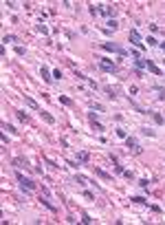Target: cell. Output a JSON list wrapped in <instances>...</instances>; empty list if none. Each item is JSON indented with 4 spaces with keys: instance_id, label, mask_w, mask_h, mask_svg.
<instances>
[{
    "instance_id": "6da1fadb",
    "label": "cell",
    "mask_w": 165,
    "mask_h": 225,
    "mask_svg": "<svg viewBox=\"0 0 165 225\" xmlns=\"http://www.w3.org/2000/svg\"><path fill=\"white\" fill-rule=\"evenodd\" d=\"M101 49H104V51H110V53H117V55H121V58H128V55H130V49L119 46L117 42H104Z\"/></svg>"
},
{
    "instance_id": "7a4b0ae2",
    "label": "cell",
    "mask_w": 165,
    "mask_h": 225,
    "mask_svg": "<svg viewBox=\"0 0 165 225\" xmlns=\"http://www.w3.org/2000/svg\"><path fill=\"white\" fill-rule=\"evenodd\" d=\"M99 60V71H104V73H119V66H117L112 60H108V58H97Z\"/></svg>"
},
{
    "instance_id": "3957f363",
    "label": "cell",
    "mask_w": 165,
    "mask_h": 225,
    "mask_svg": "<svg viewBox=\"0 0 165 225\" xmlns=\"http://www.w3.org/2000/svg\"><path fill=\"white\" fill-rule=\"evenodd\" d=\"M16 179H18V183H20V188H22V190H29V192H31V190H35V183H33L31 179H27L22 172H16Z\"/></svg>"
},
{
    "instance_id": "277c9868",
    "label": "cell",
    "mask_w": 165,
    "mask_h": 225,
    "mask_svg": "<svg viewBox=\"0 0 165 225\" xmlns=\"http://www.w3.org/2000/svg\"><path fill=\"white\" fill-rule=\"evenodd\" d=\"M126 148L130 150V152H134V155H139V152H143V148H141V146H139V141H136L134 137H130V135L126 137Z\"/></svg>"
},
{
    "instance_id": "5b68a950",
    "label": "cell",
    "mask_w": 165,
    "mask_h": 225,
    "mask_svg": "<svg viewBox=\"0 0 165 225\" xmlns=\"http://www.w3.org/2000/svg\"><path fill=\"white\" fill-rule=\"evenodd\" d=\"M128 38H130V42H132V44H134L136 49H145V42L141 40V35H139V31H136V29H130Z\"/></svg>"
},
{
    "instance_id": "8992f818",
    "label": "cell",
    "mask_w": 165,
    "mask_h": 225,
    "mask_svg": "<svg viewBox=\"0 0 165 225\" xmlns=\"http://www.w3.org/2000/svg\"><path fill=\"white\" fill-rule=\"evenodd\" d=\"M88 121H90V128L95 130V133H104V130H106L101 124L97 121V113H88Z\"/></svg>"
},
{
    "instance_id": "52a82bcc",
    "label": "cell",
    "mask_w": 165,
    "mask_h": 225,
    "mask_svg": "<svg viewBox=\"0 0 165 225\" xmlns=\"http://www.w3.org/2000/svg\"><path fill=\"white\" fill-rule=\"evenodd\" d=\"M99 13L108 16V20H110V18H114V13H117V7H110V5H101V7H99Z\"/></svg>"
},
{
    "instance_id": "ba28073f",
    "label": "cell",
    "mask_w": 165,
    "mask_h": 225,
    "mask_svg": "<svg viewBox=\"0 0 165 225\" xmlns=\"http://www.w3.org/2000/svg\"><path fill=\"white\" fill-rule=\"evenodd\" d=\"M40 75H42V80L46 84H53V73H49V68L46 66H40Z\"/></svg>"
},
{
    "instance_id": "9c48e42d",
    "label": "cell",
    "mask_w": 165,
    "mask_h": 225,
    "mask_svg": "<svg viewBox=\"0 0 165 225\" xmlns=\"http://www.w3.org/2000/svg\"><path fill=\"white\" fill-rule=\"evenodd\" d=\"M25 104H27L29 108H33L35 113H42V108H40V104L35 102V99H33V97H29V95H25Z\"/></svg>"
},
{
    "instance_id": "30bf717a",
    "label": "cell",
    "mask_w": 165,
    "mask_h": 225,
    "mask_svg": "<svg viewBox=\"0 0 165 225\" xmlns=\"http://www.w3.org/2000/svg\"><path fill=\"white\" fill-rule=\"evenodd\" d=\"M73 181H75V183H79V185H95V181H92V179L82 177V174H75V177H73Z\"/></svg>"
},
{
    "instance_id": "8fae6325",
    "label": "cell",
    "mask_w": 165,
    "mask_h": 225,
    "mask_svg": "<svg viewBox=\"0 0 165 225\" xmlns=\"http://www.w3.org/2000/svg\"><path fill=\"white\" fill-rule=\"evenodd\" d=\"M145 68H148L150 73H154V75H156V77H163V71H161V68H158V66H156V64L152 62V60H148V64H145Z\"/></svg>"
},
{
    "instance_id": "7c38bea8",
    "label": "cell",
    "mask_w": 165,
    "mask_h": 225,
    "mask_svg": "<svg viewBox=\"0 0 165 225\" xmlns=\"http://www.w3.org/2000/svg\"><path fill=\"white\" fill-rule=\"evenodd\" d=\"M75 161H79V163H88V161H90V152H86V150H79V152H75Z\"/></svg>"
},
{
    "instance_id": "4fadbf2b",
    "label": "cell",
    "mask_w": 165,
    "mask_h": 225,
    "mask_svg": "<svg viewBox=\"0 0 165 225\" xmlns=\"http://www.w3.org/2000/svg\"><path fill=\"white\" fill-rule=\"evenodd\" d=\"M13 166H18V168H25V170H31V163L27 161V159H13Z\"/></svg>"
},
{
    "instance_id": "5bb4252c",
    "label": "cell",
    "mask_w": 165,
    "mask_h": 225,
    "mask_svg": "<svg viewBox=\"0 0 165 225\" xmlns=\"http://www.w3.org/2000/svg\"><path fill=\"white\" fill-rule=\"evenodd\" d=\"M92 172H95L97 177H101L104 181H110V179H112V174H108V172H104V170H99V168H95V166H92Z\"/></svg>"
},
{
    "instance_id": "9a60e30c",
    "label": "cell",
    "mask_w": 165,
    "mask_h": 225,
    "mask_svg": "<svg viewBox=\"0 0 165 225\" xmlns=\"http://www.w3.org/2000/svg\"><path fill=\"white\" fill-rule=\"evenodd\" d=\"M150 117L154 119V124H156V126H163V124H165V117H163L161 113H154V110H152V115H150Z\"/></svg>"
},
{
    "instance_id": "2e32d148",
    "label": "cell",
    "mask_w": 165,
    "mask_h": 225,
    "mask_svg": "<svg viewBox=\"0 0 165 225\" xmlns=\"http://www.w3.org/2000/svg\"><path fill=\"white\" fill-rule=\"evenodd\" d=\"M40 203H42L44 208H49L51 212H57V208H55V205H53V203H51V201H49V199H46V196H40Z\"/></svg>"
},
{
    "instance_id": "e0dca14e",
    "label": "cell",
    "mask_w": 165,
    "mask_h": 225,
    "mask_svg": "<svg viewBox=\"0 0 165 225\" xmlns=\"http://www.w3.org/2000/svg\"><path fill=\"white\" fill-rule=\"evenodd\" d=\"M40 117H42V119H44L46 124H51V126H53V124H55V117H53L51 113H46V110H42V113H40Z\"/></svg>"
},
{
    "instance_id": "ac0fdd59",
    "label": "cell",
    "mask_w": 165,
    "mask_h": 225,
    "mask_svg": "<svg viewBox=\"0 0 165 225\" xmlns=\"http://www.w3.org/2000/svg\"><path fill=\"white\" fill-rule=\"evenodd\" d=\"M104 91H106V95H108V97L112 99V102H114V99H117V97H119V95H117V91H114L112 86H108V84L104 86Z\"/></svg>"
},
{
    "instance_id": "d6986e66",
    "label": "cell",
    "mask_w": 165,
    "mask_h": 225,
    "mask_svg": "<svg viewBox=\"0 0 165 225\" xmlns=\"http://www.w3.org/2000/svg\"><path fill=\"white\" fill-rule=\"evenodd\" d=\"M130 201H132V203H139V205H148V208H150V203H148V199H143V196H132V199H130Z\"/></svg>"
},
{
    "instance_id": "ffe728a7",
    "label": "cell",
    "mask_w": 165,
    "mask_h": 225,
    "mask_svg": "<svg viewBox=\"0 0 165 225\" xmlns=\"http://www.w3.org/2000/svg\"><path fill=\"white\" fill-rule=\"evenodd\" d=\"M145 64H148V60H145V58H136V60H134V68H139V71H141V68H145Z\"/></svg>"
},
{
    "instance_id": "44dd1931",
    "label": "cell",
    "mask_w": 165,
    "mask_h": 225,
    "mask_svg": "<svg viewBox=\"0 0 165 225\" xmlns=\"http://www.w3.org/2000/svg\"><path fill=\"white\" fill-rule=\"evenodd\" d=\"M90 110H97V113H106V106H104V104H97V102H90Z\"/></svg>"
},
{
    "instance_id": "7402d4cb",
    "label": "cell",
    "mask_w": 165,
    "mask_h": 225,
    "mask_svg": "<svg viewBox=\"0 0 165 225\" xmlns=\"http://www.w3.org/2000/svg\"><path fill=\"white\" fill-rule=\"evenodd\" d=\"M152 91L158 93V102H165V88L163 86H152Z\"/></svg>"
},
{
    "instance_id": "603a6c76",
    "label": "cell",
    "mask_w": 165,
    "mask_h": 225,
    "mask_svg": "<svg viewBox=\"0 0 165 225\" xmlns=\"http://www.w3.org/2000/svg\"><path fill=\"white\" fill-rule=\"evenodd\" d=\"M139 130H141V135H148V137H156V133H154L152 128H148V126H141Z\"/></svg>"
},
{
    "instance_id": "cb8c5ba5",
    "label": "cell",
    "mask_w": 165,
    "mask_h": 225,
    "mask_svg": "<svg viewBox=\"0 0 165 225\" xmlns=\"http://www.w3.org/2000/svg\"><path fill=\"white\" fill-rule=\"evenodd\" d=\"M106 24H108V29H110V31H117V29H119V22H117L114 18H110Z\"/></svg>"
},
{
    "instance_id": "d4e9b609",
    "label": "cell",
    "mask_w": 165,
    "mask_h": 225,
    "mask_svg": "<svg viewBox=\"0 0 165 225\" xmlns=\"http://www.w3.org/2000/svg\"><path fill=\"white\" fill-rule=\"evenodd\" d=\"M2 130H9V133H13V135H20V130H16L11 124H7V121H2Z\"/></svg>"
},
{
    "instance_id": "484cf974",
    "label": "cell",
    "mask_w": 165,
    "mask_h": 225,
    "mask_svg": "<svg viewBox=\"0 0 165 225\" xmlns=\"http://www.w3.org/2000/svg\"><path fill=\"white\" fill-rule=\"evenodd\" d=\"M2 42H5V44H7V42H20V38H18V35H7V33H5V35H2Z\"/></svg>"
},
{
    "instance_id": "4316f807",
    "label": "cell",
    "mask_w": 165,
    "mask_h": 225,
    "mask_svg": "<svg viewBox=\"0 0 165 225\" xmlns=\"http://www.w3.org/2000/svg\"><path fill=\"white\" fill-rule=\"evenodd\" d=\"M60 102H62L64 106H73V99H70V97H66V95H60Z\"/></svg>"
},
{
    "instance_id": "83f0119b",
    "label": "cell",
    "mask_w": 165,
    "mask_h": 225,
    "mask_svg": "<svg viewBox=\"0 0 165 225\" xmlns=\"http://www.w3.org/2000/svg\"><path fill=\"white\" fill-rule=\"evenodd\" d=\"M35 29H38L42 35H49V29H46V24H42V22H40V24H35Z\"/></svg>"
},
{
    "instance_id": "f1b7e54d",
    "label": "cell",
    "mask_w": 165,
    "mask_h": 225,
    "mask_svg": "<svg viewBox=\"0 0 165 225\" xmlns=\"http://www.w3.org/2000/svg\"><path fill=\"white\" fill-rule=\"evenodd\" d=\"M16 115H18V119H20V121H25V124H27V121H29V115H27V113H25V110H18V113H16Z\"/></svg>"
},
{
    "instance_id": "f546056e",
    "label": "cell",
    "mask_w": 165,
    "mask_h": 225,
    "mask_svg": "<svg viewBox=\"0 0 165 225\" xmlns=\"http://www.w3.org/2000/svg\"><path fill=\"white\" fill-rule=\"evenodd\" d=\"M114 133H117V137H121V139H126V137H128L126 128H114Z\"/></svg>"
},
{
    "instance_id": "4dcf8cb0",
    "label": "cell",
    "mask_w": 165,
    "mask_h": 225,
    "mask_svg": "<svg viewBox=\"0 0 165 225\" xmlns=\"http://www.w3.org/2000/svg\"><path fill=\"white\" fill-rule=\"evenodd\" d=\"M16 55L25 58V55H27V49H25V46H16Z\"/></svg>"
},
{
    "instance_id": "1f68e13d",
    "label": "cell",
    "mask_w": 165,
    "mask_h": 225,
    "mask_svg": "<svg viewBox=\"0 0 165 225\" xmlns=\"http://www.w3.org/2000/svg\"><path fill=\"white\" fill-rule=\"evenodd\" d=\"M148 185H150L148 179H139V188H141V190H148Z\"/></svg>"
},
{
    "instance_id": "d6a6232c",
    "label": "cell",
    "mask_w": 165,
    "mask_h": 225,
    "mask_svg": "<svg viewBox=\"0 0 165 225\" xmlns=\"http://www.w3.org/2000/svg\"><path fill=\"white\" fill-rule=\"evenodd\" d=\"M42 159H44V161H46V163H49V166H51V168H53V170H60V168H62V166H57V163H55V161H51V159H46V157H42Z\"/></svg>"
},
{
    "instance_id": "836d02e7",
    "label": "cell",
    "mask_w": 165,
    "mask_h": 225,
    "mask_svg": "<svg viewBox=\"0 0 165 225\" xmlns=\"http://www.w3.org/2000/svg\"><path fill=\"white\" fill-rule=\"evenodd\" d=\"M145 42H148V46H158V42H156L152 35H148V38H145Z\"/></svg>"
},
{
    "instance_id": "e575fe53",
    "label": "cell",
    "mask_w": 165,
    "mask_h": 225,
    "mask_svg": "<svg viewBox=\"0 0 165 225\" xmlns=\"http://www.w3.org/2000/svg\"><path fill=\"white\" fill-rule=\"evenodd\" d=\"M88 11H90V16H97V13H99V7H95V5H88Z\"/></svg>"
},
{
    "instance_id": "d590c367",
    "label": "cell",
    "mask_w": 165,
    "mask_h": 225,
    "mask_svg": "<svg viewBox=\"0 0 165 225\" xmlns=\"http://www.w3.org/2000/svg\"><path fill=\"white\" fill-rule=\"evenodd\" d=\"M123 177H126L128 181H132V179H134V172H132V170H123Z\"/></svg>"
},
{
    "instance_id": "8d00e7d4",
    "label": "cell",
    "mask_w": 165,
    "mask_h": 225,
    "mask_svg": "<svg viewBox=\"0 0 165 225\" xmlns=\"http://www.w3.org/2000/svg\"><path fill=\"white\" fill-rule=\"evenodd\" d=\"M123 170H126V168H123L121 163H117V166H114V172H117V174H123Z\"/></svg>"
},
{
    "instance_id": "74e56055",
    "label": "cell",
    "mask_w": 165,
    "mask_h": 225,
    "mask_svg": "<svg viewBox=\"0 0 165 225\" xmlns=\"http://www.w3.org/2000/svg\"><path fill=\"white\" fill-rule=\"evenodd\" d=\"M53 80H62V71H60V68L53 71Z\"/></svg>"
},
{
    "instance_id": "f35d334b",
    "label": "cell",
    "mask_w": 165,
    "mask_h": 225,
    "mask_svg": "<svg viewBox=\"0 0 165 225\" xmlns=\"http://www.w3.org/2000/svg\"><path fill=\"white\" fill-rule=\"evenodd\" d=\"M90 221H92V218H90L86 212H82V223H90Z\"/></svg>"
},
{
    "instance_id": "ab89813d",
    "label": "cell",
    "mask_w": 165,
    "mask_h": 225,
    "mask_svg": "<svg viewBox=\"0 0 165 225\" xmlns=\"http://www.w3.org/2000/svg\"><path fill=\"white\" fill-rule=\"evenodd\" d=\"M84 196H86V199H90V201H95V194H92V192H88V190L84 192Z\"/></svg>"
},
{
    "instance_id": "60d3db41",
    "label": "cell",
    "mask_w": 165,
    "mask_h": 225,
    "mask_svg": "<svg viewBox=\"0 0 165 225\" xmlns=\"http://www.w3.org/2000/svg\"><path fill=\"white\" fill-rule=\"evenodd\" d=\"M158 46H161V51L165 53V42H158Z\"/></svg>"
}]
</instances>
